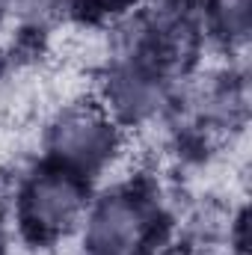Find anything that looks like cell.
Returning <instances> with one entry per match:
<instances>
[{"label":"cell","instance_id":"obj_2","mask_svg":"<svg viewBox=\"0 0 252 255\" xmlns=\"http://www.w3.org/2000/svg\"><path fill=\"white\" fill-rule=\"evenodd\" d=\"M86 211L83 178L54 169L36 175L21 193V220L36 238H60L71 232Z\"/></svg>","mask_w":252,"mask_h":255},{"label":"cell","instance_id":"obj_5","mask_svg":"<svg viewBox=\"0 0 252 255\" xmlns=\"http://www.w3.org/2000/svg\"><path fill=\"white\" fill-rule=\"evenodd\" d=\"M83 3L98 9V12H116V9H125L127 3H133V0H83Z\"/></svg>","mask_w":252,"mask_h":255},{"label":"cell","instance_id":"obj_4","mask_svg":"<svg viewBox=\"0 0 252 255\" xmlns=\"http://www.w3.org/2000/svg\"><path fill=\"white\" fill-rule=\"evenodd\" d=\"M160 104V80L142 65H127L110 80V110L122 119H142Z\"/></svg>","mask_w":252,"mask_h":255},{"label":"cell","instance_id":"obj_1","mask_svg":"<svg viewBox=\"0 0 252 255\" xmlns=\"http://www.w3.org/2000/svg\"><path fill=\"white\" fill-rule=\"evenodd\" d=\"M119 145V130L107 110L74 107L51 130V151L60 169L89 178L110 163Z\"/></svg>","mask_w":252,"mask_h":255},{"label":"cell","instance_id":"obj_3","mask_svg":"<svg viewBox=\"0 0 252 255\" xmlns=\"http://www.w3.org/2000/svg\"><path fill=\"white\" fill-rule=\"evenodd\" d=\"M151 235L154 214L133 193L107 196L86 220V247L92 255H142Z\"/></svg>","mask_w":252,"mask_h":255}]
</instances>
